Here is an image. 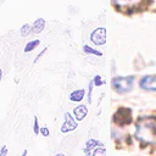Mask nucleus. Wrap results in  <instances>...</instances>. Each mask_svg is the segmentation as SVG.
<instances>
[{
  "instance_id": "nucleus-14",
  "label": "nucleus",
  "mask_w": 156,
  "mask_h": 156,
  "mask_svg": "<svg viewBox=\"0 0 156 156\" xmlns=\"http://www.w3.org/2000/svg\"><path fill=\"white\" fill-rule=\"evenodd\" d=\"M40 133H41L44 136H49V135H50V132H49V129H48V128H45V127L40 128Z\"/></svg>"
},
{
  "instance_id": "nucleus-11",
  "label": "nucleus",
  "mask_w": 156,
  "mask_h": 156,
  "mask_svg": "<svg viewBox=\"0 0 156 156\" xmlns=\"http://www.w3.org/2000/svg\"><path fill=\"white\" fill-rule=\"evenodd\" d=\"M83 50H84V52H87V54H93V55H96V56H101V55H102L101 51L95 50V49H93V48H90V46H88V45H84V46H83Z\"/></svg>"
},
{
  "instance_id": "nucleus-15",
  "label": "nucleus",
  "mask_w": 156,
  "mask_h": 156,
  "mask_svg": "<svg viewBox=\"0 0 156 156\" xmlns=\"http://www.w3.org/2000/svg\"><path fill=\"white\" fill-rule=\"evenodd\" d=\"M34 134H39V127H38V118H34Z\"/></svg>"
},
{
  "instance_id": "nucleus-6",
  "label": "nucleus",
  "mask_w": 156,
  "mask_h": 156,
  "mask_svg": "<svg viewBox=\"0 0 156 156\" xmlns=\"http://www.w3.org/2000/svg\"><path fill=\"white\" fill-rule=\"evenodd\" d=\"M98 146H104V144L100 143V141H98V140H95V139H89V140L87 141V144H85L84 151H85L87 155H90L91 150L95 149V147H98Z\"/></svg>"
},
{
  "instance_id": "nucleus-9",
  "label": "nucleus",
  "mask_w": 156,
  "mask_h": 156,
  "mask_svg": "<svg viewBox=\"0 0 156 156\" xmlns=\"http://www.w3.org/2000/svg\"><path fill=\"white\" fill-rule=\"evenodd\" d=\"M40 44V40L39 39H35V40H32L29 43H27L26 48H24V52H29V51H33L38 45Z\"/></svg>"
},
{
  "instance_id": "nucleus-4",
  "label": "nucleus",
  "mask_w": 156,
  "mask_h": 156,
  "mask_svg": "<svg viewBox=\"0 0 156 156\" xmlns=\"http://www.w3.org/2000/svg\"><path fill=\"white\" fill-rule=\"evenodd\" d=\"M140 88L149 90V91H156V77L155 76H145L141 78L139 83Z\"/></svg>"
},
{
  "instance_id": "nucleus-18",
  "label": "nucleus",
  "mask_w": 156,
  "mask_h": 156,
  "mask_svg": "<svg viewBox=\"0 0 156 156\" xmlns=\"http://www.w3.org/2000/svg\"><path fill=\"white\" fill-rule=\"evenodd\" d=\"M1 77H2V71H1V68H0V80H1Z\"/></svg>"
},
{
  "instance_id": "nucleus-2",
  "label": "nucleus",
  "mask_w": 156,
  "mask_h": 156,
  "mask_svg": "<svg viewBox=\"0 0 156 156\" xmlns=\"http://www.w3.org/2000/svg\"><path fill=\"white\" fill-rule=\"evenodd\" d=\"M106 28L105 27H99L96 29H94L90 34V40L95 44V45H104L106 43Z\"/></svg>"
},
{
  "instance_id": "nucleus-7",
  "label": "nucleus",
  "mask_w": 156,
  "mask_h": 156,
  "mask_svg": "<svg viewBox=\"0 0 156 156\" xmlns=\"http://www.w3.org/2000/svg\"><path fill=\"white\" fill-rule=\"evenodd\" d=\"M44 27H45V20L44 18H38V20L34 21V23L32 26V32L38 34V33L43 32Z\"/></svg>"
},
{
  "instance_id": "nucleus-3",
  "label": "nucleus",
  "mask_w": 156,
  "mask_h": 156,
  "mask_svg": "<svg viewBox=\"0 0 156 156\" xmlns=\"http://www.w3.org/2000/svg\"><path fill=\"white\" fill-rule=\"evenodd\" d=\"M77 127H78V124H77V122L74 121V118L71 116L69 112H66V113H65V122H63L62 126H61V132H62V133H68V132L74 130Z\"/></svg>"
},
{
  "instance_id": "nucleus-5",
  "label": "nucleus",
  "mask_w": 156,
  "mask_h": 156,
  "mask_svg": "<svg viewBox=\"0 0 156 156\" xmlns=\"http://www.w3.org/2000/svg\"><path fill=\"white\" fill-rule=\"evenodd\" d=\"M73 113H74V117L77 121H82L88 113V107L85 105H79L78 107H76L73 110Z\"/></svg>"
},
{
  "instance_id": "nucleus-16",
  "label": "nucleus",
  "mask_w": 156,
  "mask_h": 156,
  "mask_svg": "<svg viewBox=\"0 0 156 156\" xmlns=\"http://www.w3.org/2000/svg\"><path fill=\"white\" fill-rule=\"evenodd\" d=\"M93 85H94V83H93V82H90V84H89V95H88L89 102H91V90H93Z\"/></svg>"
},
{
  "instance_id": "nucleus-8",
  "label": "nucleus",
  "mask_w": 156,
  "mask_h": 156,
  "mask_svg": "<svg viewBox=\"0 0 156 156\" xmlns=\"http://www.w3.org/2000/svg\"><path fill=\"white\" fill-rule=\"evenodd\" d=\"M84 94H85V91H84V89H79V90H74V91H72L71 94H69V100L71 101H80L83 98H84Z\"/></svg>"
},
{
  "instance_id": "nucleus-1",
  "label": "nucleus",
  "mask_w": 156,
  "mask_h": 156,
  "mask_svg": "<svg viewBox=\"0 0 156 156\" xmlns=\"http://www.w3.org/2000/svg\"><path fill=\"white\" fill-rule=\"evenodd\" d=\"M134 82V77H116L112 79V88L117 93H127L132 89Z\"/></svg>"
},
{
  "instance_id": "nucleus-10",
  "label": "nucleus",
  "mask_w": 156,
  "mask_h": 156,
  "mask_svg": "<svg viewBox=\"0 0 156 156\" xmlns=\"http://www.w3.org/2000/svg\"><path fill=\"white\" fill-rule=\"evenodd\" d=\"M30 32H32V26H29L28 23L23 24V26L21 27V29H20V34H21L22 37H26V35H28Z\"/></svg>"
},
{
  "instance_id": "nucleus-17",
  "label": "nucleus",
  "mask_w": 156,
  "mask_h": 156,
  "mask_svg": "<svg viewBox=\"0 0 156 156\" xmlns=\"http://www.w3.org/2000/svg\"><path fill=\"white\" fill-rule=\"evenodd\" d=\"M7 154V147L4 145L2 147H1V150H0V156H5Z\"/></svg>"
},
{
  "instance_id": "nucleus-12",
  "label": "nucleus",
  "mask_w": 156,
  "mask_h": 156,
  "mask_svg": "<svg viewBox=\"0 0 156 156\" xmlns=\"http://www.w3.org/2000/svg\"><path fill=\"white\" fill-rule=\"evenodd\" d=\"M105 154H106V150L104 149V146H98V147H95L94 151H91L90 155L96 156V155H105Z\"/></svg>"
},
{
  "instance_id": "nucleus-13",
  "label": "nucleus",
  "mask_w": 156,
  "mask_h": 156,
  "mask_svg": "<svg viewBox=\"0 0 156 156\" xmlns=\"http://www.w3.org/2000/svg\"><path fill=\"white\" fill-rule=\"evenodd\" d=\"M93 83L95 84V85H101V84H104V80H101V76H95L94 77V80H93Z\"/></svg>"
}]
</instances>
